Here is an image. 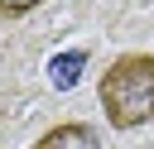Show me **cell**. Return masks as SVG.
I'll return each instance as SVG.
<instances>
[{
    "mask_svg": "<svg viewBox=\"0 0 154 149\" xmlns=\"http://www.w3.org/2000/svg\"><path fill=\"white\" fill-rule=\"evenodd\" d=\"M96 101L111 130H140L154 120V53H116L96 77Z\"/></svg>",
    "mask_w": 154,
    "mask_h": 149,
    "instance_id": "obj_1",
    "label": "cell"
},
{
    "mask_svg": "<svg viewBox=\"0 0 154 149\" xmlns=\"http://www.w3.org/2000/svg\"><path fill=\"white\" fill-rule=\"evenodd\" d=\"M43 0H0V19H24V14H34Z\"/></svg>",
    "mask_w": 154,
    "mask_h": 149,
    "instance_id": "obj_3",
    "label": "cell"
},
{
    "mask_svg": "<svg viewBox=\"0 0 154 149\" xmlns=\"http://www.w3.org/2000/svg\"><path fill=\"white\" fill-rule=\"evenodd\" d=\"M34 149H106L101 144V130L87 125V120H63L53 130H43L34 139Z\"/></svg>",
    "mask_w": 154,
    "mask_h": 149,
    "instance_id": "obj_2",
    "label": "cell"
}]
</instances>
